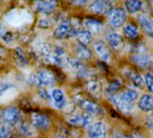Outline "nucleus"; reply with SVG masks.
I'll return each mask as SVG.
<instances>
[{
	"label": "nucleus",
	"mask_w": 153,
	"mask_h": 138,
	"mask_svg": "<svg viewBox=\"0 0 153 138\" xmlns=\"http://www.w3.org/2000/svg\"><path fill=\"white\" fill-rule=\"evenodd\" d=\"M30 80L34 84L39 86H51L56 83L55 75L47 69H41L37 74L32 75Z\"/></svg>",
	"instance_id": "nucleus-1"
},
{
	"label": "nucleus",
	"mask_w": 153,
	"mask_h": 138,
	"mask_svg": "<svg viewBox=\"0 0 153 138\" xmlns=\"http://www.w3.org/2000/svg\"><path fill=\"white\" fill-rule=\"evenodd\" d=\"M108 19L111 26L114 28H120L126 20V10L122 7L112 8L108 13Z\"/></svg>",
	"instance_id": "nucleus-2"
},
{
	"label": "nucleus",
	"mask_w": 153,
	"mask_h": 138,
	"mask_svg": "<svg viewBox=\"0 0 153 138\" xmlns=\"http://www.w3.org/2000/svg\"><path fill=\"white\" fill-rule=\"evenodd\" d=\"M131 60L143 69L153 67V56L145 53H136L131 57Z\"/></svg>",
	"instance_id": "nucleus-3"
},
{
	"label": "nucleus",
	"mask_w": 153,
	"mask_h": 138,
	"mask_svg": "<svg viewBox=\"0 0 153 138\" xmlns=\"http://www.w3.org/2000/svg\"><path fill=\"white\" fill-rule=\"evenodd\" d=\"M30 122L33 128L40 130H47L50 127V119L42 113H32L30 116Z\"/></svg>",
	"instance_id": "nucleus-4"
},
{
	"label": "nucleus",
	"mask_w": 153,
	"mask_h": 138,
	"mask_svg": "<svg viewBox=\"0 0 153 138\" xmlns=\"http://www.w3.org/2000/svg\"><path fill=\"white\" fill-rule=\"evenodd\" d=\"M110 101L121 112H123L125 114L131 113L134 110L133 103L127 102L126 100H124L122 98L121 95H117V94L110 95Z\"/></svg>",
	"instance_id": "nucleus-5"
},
{
	"label": "nucleus",
	"mask_w": 153,
	"mask_h": 138,
	"mask_svg": "<svg viewBox=\"0 0 153 138\" xmlns=\"http://www.w3.org/2000/svg\"><path fill=\"white\" fill-rule=\"evenodd\" d=\"M90 10L96 14H105L112 9V4L109 1H94L90 4Z\"/></svg>",
	"instance_id": "nucleus-6"
},
{
	"label": "nucleus",
	"mask_w": 153,
	"mask_h": 138,
	"mask_svg": "<svg viewBox=\"0 0 153 138\" xmlns=\"http://www.w3.org/2000/svg\"><path fill=\"white\" fill-rule=\"evenodd\" d=\"M81 108L88 114L92 116H99L101 113V108L95 102L89 100H80L78 101Z\"/></svg>",
	"instance_id": "nucleus-7"
},
{
	"label": "nucleus",
	"mask_w": 153,
	"mask_h": 138,
	"mask_svg": "<svg viewBox=\"0 0 153 138\" xmlns=\"http://www.w3.org/2000/svg\"><path fill=\"white\" fill-rule=\"evenodd\" d=\"M94 49L99 57L104 62L109 63L111 60V55L108 48L102 40H97L94 43Z\"/></svg>",
	"instance_id": "nucleus-8"
},
{
	"label": "nucleus",
	"mask_w": 153,
	"mask_h": 138,
	"mask_svg": "<svg viewBox=\"0 0 153 138\" xmlns=\"http://www.w3.org/2000/svg\"><path fill=\"white\" fill-rule=\"evenodd\" d=\"M72 31L71 22L68 20H64L55 29L54 31V37L56 39H64L67 36H70Z\"/></svg>",
	"instance_id": "nucleus-9"
},
{
	"label": "nucleus",
	"mask_w": 153,
	"mask_h": 138,
	"mask_svg": "<svg viewBox=\"0 0 153 138\" xmlns=\"http://www.w3.org/2000/svg\"><path fill=\"white\" fill-rule=\"evenodd\" d=\"M3 119L4 123H7L11 126L17 123L21 119V113L16 108H9L3 112Z\"/></svg>",
	"instance_id": "nucleus-10"
},
{
	"label": "nucleus",
	"mask_w": 153,
	"mask_h": 138,
	"mask_svg": "<svg viewBox=\"0 0 153 138\" xmlns=\"http://www.w3.org/2000/svg\"><path fill=\"white\" fill-rule=\"evenodd\" d=\"M107 129L102 122H96L90 127L89 137L90 138H106Z\"/></svg>",
	"instance_id": "nucleus-11"
},
{
	"label": "nucleus",
	"mask_w": 153,
	"mask_h": 138,
	"mask_svg": "<svg viewBox=\"0 0 153 138\" xmlns=\"http://www.w3.org/2000/svg\"><path fill=\"white\" fill-rule=\"evenodd\" d=\"M51 97L53 99L55 107L56 109H63L66 105V97L64 92L59 88H55L51 92Z\"/></svg>",
	"instance_id": "nucleus-12"
},
{
	"label": "nucleus",
	"mask_w": 153,
	"mask_h": 138,
	"mask_svg": "<svg viewBox=\"0 0 153 138\" xmlns=\"http://www.w3.org/2000/svg\"><path fill=\"white\" fill-rule=\"evenodd\" d=\"M139 22L144 32L150 37H153V19L146 14L139 16Z\"/></svg>",
	"instance_id": "nucleus-13"
},
{
	"label": "nucleus",
	"mask_w": 153,
	"mask_h": 138,
	"mask_svg": "<svg viewBox=\"0 0 153 138\" xmlns=\"http://www.w3.org/2000/svg\"><path fill=\"white\" fill-rule=\"evenodd\" d=\"M69 123L76 127H88L91 124V118L89 115L75 114L69 119Z\"/></svg>",
	"instance_id": "nucleus-14"
},
{
	"label": "nucleus",
	"mask_w": 153,
	"mask_h": 138,
	"mask_svg": "<svg viewBox=\"0 0 153 138\" xmlns=\"http://www.w3.org/2000/svg\"><path fill=\"white\" fill-rule=\"evenodd\" d=\"M139 108L144 112H150L153 110V96L145 94L140 98L138 102Z\"/></svg>",
	"instance_id": "nucleus-15"
},
{
	"label": "nucleus",
	"mask_w": 153,
	"mask_h": 138,
	"mask_svg": "<svg viewBox=\"0 0 153 138\" xmlns=\"http://www.w3.org/2000/svg\"><path fill=\"white\" fill-rule=\"evenodd\" d=\"M107 39L111 48L116 50H118L123 46V38L120 34L117 32H110L109 34H108Z\"/></svg>",
	"instance_id": "nucleus-16"
},
{
	"label": "nucleus",
	"mask_w": 153,
	"mask_h": 138,
	"mask_svg": "<svg viewBox=\"0 0 153 138\" xmlns=\"http://www.w3.org/2000/svg\"><path fill=\"white\" fill-rule=\"evenodd\" d=\"M84 25L91 33L100 32L103 29V23L100 21L95 19H86L84 21Z\"/></svg>",
	"instance_id": "nucleus-17"
},
{
	"label": "nucleus",
	"mask_w": 153,
	"mask_h": 138,
	"mask_svg": "<svg viewBox=\"0 0 153 138\" xmlns=\"http://www.w3.org/2000/svg\"><path fill=\"white\" fill-rule=\"evenodd\" d=\"M36 8L42 13H50L52 12L56 5V1H39L36 2Z\"/></svg>",
	"instance_id": "nucleus-18"
},
{
	"label": "nucleus",
	"mask_w": 153,
	"mask_h": 138,
	"mask_svg": "<svg viewBox=\"0 0 153 138\" xmlns=\"http://www.w3.org/2000/svg\"><path fill=\"white\" fill-rule=\"evenodd\" d=\"M75 52H76V55L79 58L81 59H84V60H87V59H90L91 57V50L84 45H82L80 43H78L75 47Z\"/></svg>",
	"instance_id": "nucleus-19"
},
{
	"label": "nucleus",
	"mask_w": 153,
	"mask_h": 138,
	"mask_svg": "<svg viewBox=\"0 0 153 138\" xmlns=\"http://www.w3.org/2000/svg\"><path fill=\"white\" fill-rule=\"evenodd\" d=\"M124 32H125V35L127 38L132 39V40H134L139 35V29H138V27L134 23L130 22V23H127L125 26Z\"/></svg>",
	"instance_id": "nucleus-20"
},
{
	"label": "nucleus",
	"mask_w": 153,
	"mask_h": 138,
	"mask_svg": "<svg viewBox=\"0 0 153 138\" xmlns=\"http://www.w3.org/2000/svg\"><path fill=\"white\" fill-rule=\"evenodd\" d=\"M14 58L16 63L18 64V66L24 67L28 65L29 60L26 57V55L24 54V52L20 48H16L14 50Z\"/></svg>",
	"instance_id": "nucleus-21"
},
{
	"label": "nucleus",
	"mask_w": 153,
	"mask_h": 138,
	"mask_svg": "<svg viewBox=\"0 0 153 138\" xmlns=\"http://www.w3.org/2000/svg\"><path fill=\"white\" fill-rule=\"evenodd\" d=\"M125 4H126V10L131 13H134L139 12L142 9V6H143V3L140 2V1H136V0L126 1Z\"/></svg>",
	"instance_id": "nucleus-22"
},
{
	"label": "nucleus",
	"mask_w": 153,
	"mask_h": 138,
	"mask_svg": "<svg viewBox=\"0 0 153 138\" xmlns=\"http://www.w3.org/2000/svg\"><path fill=\"white\" fill-rule=\"evenodd\" d=\"M128 77H129V80L132 82V84L134 86H136L138 88H143L144 86V84H145L144 80L143 79V77L140 74H137L134 71H133V72H130Z\"/></svg>",
	"instance_id": "nucleus-23"
},
{
	"label": "nucleus",
	"mask_w": 153,
	"mask_h": 138,
	"mask_svg": "<svg viewBox=\"0 0 153 138\" xmlns=\"http://www.w3.org/2000/svg\"><path fill=\"white\" fill-rule=\"evenodd\" d=\"M76 36L79 43L84 46L88 45L91 41V38H92L91 33L89 31H80Z\"/></svg>",
	"instance_id": "nucleus-24"
},
{
	"label": "nucleus",
	"mask_w": 153,
	"mask_h": 138,
	"mask_svg": "<svg viewBox=\"0 0 153 138\" xmlns=\"http://www.w3.org/2000/svg\"><path fill=\"white\" fill-rule=\"evenodd\" d=\"M122 98L129 103H133L138 99V92L134 89H126L122 94Z\"/></svg>",
	"instance_id": "nucleus-25"
},
{
	"label": "nucleus",
	"mask_w": 153,
	"mask_h": 138,
	"mask_svg": "<svg viewBox=\"0 0 153 138\" xmlns=\"http://www.w3.org/2000/svg\"><path fill=\"white\" fill-rule=\"evenodd\" d=\"M87 88H88L89 92L91 95H93L94 97H100V85L97 81H94V80L90 81L88 83Z\"/></svg>",
	"instance_id": "nucleus-26"
},
{
	"label": "nucleus",
	"mask_w": 153,
	"mask_h": 138,
	"mask_svg": "<svg viewBox=\"0 0 153 138\" xmlns=\"http://www.w3.org/2000/svg\"><path fill=\"white\" fill-rule=\"evenodd\" d=\"M19 128H20V132H21L22 135L26 136V137H32V136L34 135L33 128H32L30 125L27 124V123H22V124H21Z\"/></svg>",
	"instance_id": "nucleus-27"
},
{
	"label": "nucleus",
	"mask_w": 153,
	"mask_h": 138,
	"mask_svg": "<svg viewBox=\"0 0 153 138\" xmlns=\"http://www.w3.org/2000/svg\"><path fill=\"white\" fill-rule=\"evenodd\" d=\"M12 133L11 126L7 123H3L0 126V138H9Z\"/></svg>",
	"instance_id": "nucleus-28"
},
{
	"label": "nucleus",
	"mask_w": 153,
	"mask_h": 138,
	"mask_svg": "<svg viewBox=\"0 0 153 138\" xmlns=\"http://www.w3.org/2000/svg\"><path fill=\"white\" fill-rule=\"evenodd\" d=\"M144 83L147 86V88L149 89V91L153 93V75H152L151 73H148L145 75V80Z\"/></svg>",
	"instance_id": "nucleus-29"
},
{
	"label": "nucleus",
	"mask_w": 153,
	"mask_h": 138,
	"mask_svg": "<svg viewBox=\"0 0 153 138\" xmlns=\"http://www.w3.org/2000/svg\"><path fill=\"white\" fill-rule=\"evenodd\" d=\"M0 37L5 41H10L12 40V35L3 27L1 23H0Z\"/></svg>",
	"instance_id": "nucleus-30"
},
{
	"label": "nucleus",
	"mask_w": 153,
	"mask_h": 138,
	"mask_svg": "<svg viewBox=\"0 0 153 138\" xmlns=\"http://www.w3.org/2000/svg\"><path fill=\"white\" fill-rule=\"evenodd\" d=\"M13 86L9 83H0V97L4 95L7 91L12 89Z\"/></svg>",
	"instance_id": "nucleus-31"
},
{
	"label": "nucleus",
	"mask_w": 153,
	"mask_h": 138,
	"mask_svg": "<svg viewBox=\"0 0 153 138\" xmlns=\"http://www.w3.org/2000/svg\"><path fill=\"white\" fill-rule=\"evenodd\" d=\"M119 83L117 82V81H115V82H113L108 88H107V91H108V92L110 94V95H113V94H115V92L119 88Z\"/></svg>",
	"instance_id": "nucleus-32"
},
{
	"label": "nucleus",
	"mask_w": 153,
	"mask_h": 138,
	"mask_svg": "<svg viewBox=\"0 0 153 138\" xmlns=\"http://www.w3.org/2000/svg\"><path fill=\"white\" fill-rule=\"evenodd\" d=\"M50 24H51L50 21L48 19H46V18H43V19L39 21V26L41 28H48L50 26Z\"/></svg>",
	"instance_id": "nucleus-33"
},
{
	"label": "nucleus",
	"mask_w": 153,
	"mask_h": 138,
	"mask_svg": "<svg viewBox=\"0 0 153 138\" xmlns=\"http://www.w3.org/2000/svg\"><path fill=\"white\" fill-rule=\"evenodd\" d=\"M146 124H147V126H148V128H149L153 129V114L150 115V116L147 118Z\"/></svg>",
	"instance_id": "nucleus-34"
},
{
	"label": "nucleus",
	"mask_w": 153,
	"mask_h": 138,
	"mask_svg": "<svg viewBox=\"0 0 153 138\" xmlns=\"http://www.w3.org/2000/svg\"><path fill=\"white\" fill-rule=\"evenodd\" d=\"M116 138H143V137H141L140 135H137V134H135V135H133L132 137H128V136H124V135H119V136H117Z\"/></svg>",
	"instance_id": "nucleus-35"
},
{
	"label": "nucleus",
	"mask_w": 153,
	"mask_h": 138,
	"mask_svg": "<svg viewBox=\"0 0 153 138\" xmlns=\"http://www.w3.org/2000/svg\"><path fill=\"white\" fill-rule=\"evenodd\" d=\"M56 138H67V137H66V136H65V135H58V136H56Z\"/></svg>",
	"instance_id": "nucleus-36"
},
{
	"label": "nucleus",
	"mask_w": 153,
	"mask_h": 138,
	"mask_svg": "<svg viewBox=\"0 0 153 138\" xmlns=\"http://www.w3.org/2000/svg\"><path fill=\"white\" fill-rule=\"evenodd\" d=\"M4 49L0 46V54H2V53H4Z\"/></svg>",
	"instance_id": "nucleus-37"
},
{
	"label": "nucleus",
	"mask_w": 153,
	"mask_h": 138,
	"mask_svg": "<svg viewBox=\"0 0 153 138\" xmlns=\"http://www.w3.org/2000/svg\"><path fill=\"white\" fill-rule=\"evenodd\" d=\"M2 115H3V114H2V112H1V110H0V119H1V118H2Z\"/></svg>",
	"instance_id": "nucleus-38"
},
{
	"label": "nucleus",
	"mask_w": 153,
	"mask_h": 138,
	"mask_svg": "<svg viewBox=\"0 0 153 138\" xmlns=\"http://www.w3.org/2000/svg\"><path fill=\"white\" fill-rule=\"evenodd\" d=\"M83 138H90V137H83Z\"/></svg>",
	"instance_id": "nucleus-39"
}]
</instances>
